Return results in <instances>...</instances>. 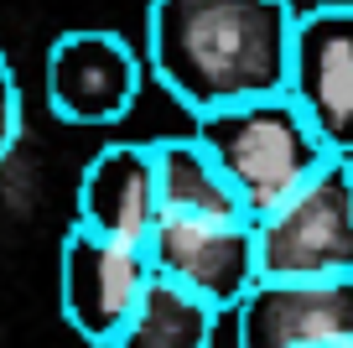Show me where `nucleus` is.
I'll return each mask as SVG.
<instances>
[{
    "label": "nucleus",
    "instance_id": "11",
    "mask_svg": "<svg viewBox=\"0 0 353 348\" xmlns=\"http://www.w3.org/2000/svg\"><path fill=\"white\" fill-rule=\"evenodd\" d=\"M219 317L223 312L208 307L203 296L151 276L141 307L130 312V322L120 327V338H114L110 348H213Z\"/></svg>",
    "mask_w": 353,
    "mask_h": 348
},
{
    "label": "nucleus",
    "instance_id": "10",
    "mask_svg": "<svg viewBox=\"0 0 353 348\" xmlns=\"http://www.w3.org/2000/svg\"><path fill=\"white\" fill-rule=\"evenodd\" d=\"M151 156H156V193H161L166 218H250L198 135L151 141Z\"/></svg>",
    "mask_w": 353,
    "mask_h": 348
},
{
    "label": "nucleus",
    "instance_id": "3",
    "mask_svg": "<svg viewBox=\"0 0 353 348\" xmlns=\"http://www.w3.org/2000/svg\"><path fill=\"white\" fill-rule=\"evenodd\" d=\"M254 224L260 281H343L353 276V172L327 162L301 193Z\"/></svg>",
    "mask_w": 353,
    "mask_h": 348
},
{
    "label": "nucleus",
    "instance_id": "5",
    "mask_svg": "<svg viewBox=\"0 0 353 348\" xmlns=\"http://www.w3.org/2000/svg\"><path fill=\"white\" fill-rule=\"evenodd\" d=\"M151 255L141 244L104 240L94 229L73 224L57 250V307L63 322L94 348H110L130 312L141 307L145 286H151Z\"/></svg>",
    "mask_w": 353,
    "mask_h": 348
},
{
    "label": "nucleus",
    "instance_id": "6",
    "mask_svg": "<svg viewBox=\"0 0 353 348\" xmlns=\"http://www.w3.org/2000/svg\"><path fill=\"white\" fill-rule=\"evenodd\" d=\"M151 271L182 291L203 296L219 312H234L260 286V250H254L250 218H156L151 240Z\"/></svg>",
    "mask_w": 353,
    "mask_h": 348
},
{
    "label": "nucleus",
    "instance_id": "7",
    "mask_svg": "<svg viewBox=\"0 0 353 348\" xmlns=\"http://www.w3.org/2000/svg\"><path fill=\"white\" fill-rule=\"evenodd\" d=\"M286 94L317 125L332 156H353V0L296 11Z\"/></svg>",
    "mask_w": 353,
    "mask_h": 348
},
{
    "label": "nucleus",
    "instance_id": "1",
    "mask_svg": "<svg viewBox=\"0 0 353 348\" xmlns=\"http://www.w3.org/2000/svg\"><path fill=\"white\" fill-rule=\"evenodd\" d=\"M296 0H151L145 68L192 120L286 94Z\"/></svg>",
    "mask_w": 353,
    "mask_h": 348
},
{
    "label": "nucleus",
    "instance_id": "2",
    "mask_svg": "<svg viewBox=\"0 0 353 348\" xmlns=\"http://www.w3.org/2000/svg\"><path fill=\"white\" fill-rule=\"evenodd\" d=\"M192 135L219 162L223 182L234 187V197L250 218H265L291 193H301L327 162H338L291 94H265L198 115Z\"/></svg>",
    "mask_w": 353,
    "mask_h": 348
},
{
    "label": "nucleus",
    "instance_id": "4",
    "mask_svg": "<svg viewBox=\"0 0 353 348\" xmlns=\"http://www.w3.org/2000/svg\"><path fill=\"white\" fill-rule=\"evenodd\" d=\"M141 84H145V57L120 32L78 26L47 47L42 88H47V109L63 125L104 130V125L125 120L141 99Z\"/></svg>",
    "mask_w": 353,
    "mask_h": 348
},
{
    "label": "nucleus",
    "instance_id": "8",
    "mask_svg": "<svg viewBox=\"0 0 353 348\" xmlns=\"http://www.w3.org/2000/svg\"><path fill=\"white\" fill-rule=\"evenodd\" d=\"M353 338V276L343 281H260L234 307L239 348H322Z\"/></svg>",
    "mask_w": 353,
    "mask_h": 348
},
{
    "label": "nucleus",
    "instance_id": "13",
    "mask_svg": "<svg viewBox=\"0 0 353 348\" xmlns=\"http://www.w3.org/2000/svg\"><path fill=\"white\" fill-rule=\"evenodd\" d=\"M322 348H353V338H348V343H322Z\"/></svg>",
    "mask_w": 353,
    "mask_h": 348
},
{
    "label": "nucleus",
    "instance_id": "12",
    "mask_svg": "<svg viewBox=\"0 0 353 348\" xmlns=\"http://www.w3.org/2000/svg\"><path fill=\"white\" fill-rule=\"evenodd\" d=\"M16 141H21V84L11 57L0 52V162L16 151Z\"/></svg>",
    "mask_w": 353,
    "mask_h": 348
},
{
    "label": "nucleus",
    "instance_id": "9",
    "mask_svg": "<svg viewBox=\"0 0 353 348\" xmlns=\"http://www.w3.org/2000/svg\"><path fill=\"white\" fill-rule=\"evenodd\" d=\"M156 218H161V193H156L151 141H110L104 151H94V162L78 177V218L73 224L94 229L104 240L145 250Z\"/></svg>",
    "mask_w": 353,
    "mask_h": 348
},
{
    "label": "nucleus",
    "instance_id": "14",
    "mask_svg": "<svg viewBox=\"0 0 353 348\" xmlns=\"http://www.w3.org/2000/svg\"><path fill=\"white\" fill-rule=\"evenodd\" d=\"M343 162H348V172H353V156H343Z\"/></svg>",
    "mask_w": 353,
    "mask_h": 348
}]
</instances>
